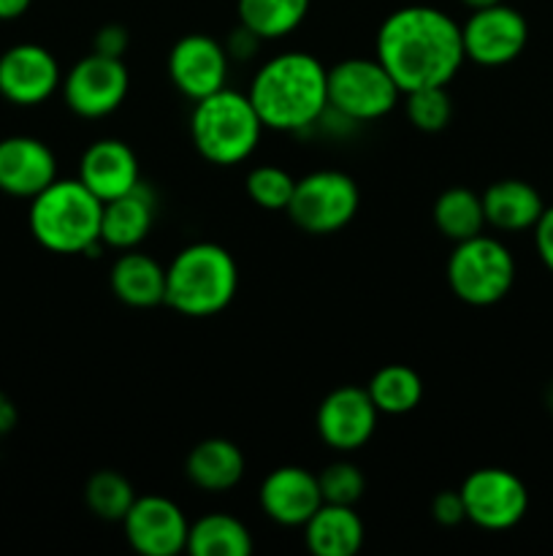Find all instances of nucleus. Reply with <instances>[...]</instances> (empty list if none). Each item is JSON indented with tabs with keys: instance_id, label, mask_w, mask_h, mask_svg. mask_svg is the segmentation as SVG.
I'll return each mask as SVG.
<instances>
[{
	"instance_id": "obj_1",
	"label": "nucleus",
	"mask_w": 553,
	"mask_h": 556,
	"mask_svg": "<svg viewBox=\"0 0 553 556\" xmlns=\"http://www.w3.org/2000/svg\"><path fill=\"white\" fill-rule=\"evenodd\" d=\"M374 58L401 92L448 87L466 60L461 25L434 5H404L380 25Z\"/></svg>"
},
{
	"instance_id": "obj_2",
	"label": "nucleus",
	"mask_w": 553,
	"mask_h": 556,
	"mask_svg": "<svg viewBox=\"0 0 553 556\" xmlns=\"http://www.w3.org/2000/svg\"><path fill=\"white\" fill-rule=\"evenodd\" d=\"M247 96L263 128L298 134L329 112V68L309 52H282L260 65Z\"/></svg>"
},
{
	"instance_id": "obj_3",
	"label": "nucleus",
	"mask_w": 553,
	"mask_h": 556,
	"mask_svg": "<svg viewBox=\"0 0 553 556\" xmlns=\"http://www.w3.org/2000/svg\"><path fill=\"white\" fill-rule=\"evenodd\" d=\"M103 201L76 179H54L30 199V233L41 248L60 255H98L101 242Z\"/></svg>"
},
{
	"instance_id": "obj_4",
	"label": "nucleus",
	"mask_w": 553,
	"mask_h": 556,
	"mask_svg": "<svg viewBox=\"0 0 553 556\" xmlns=\"http://www.w3.org/2000/svg\"><path fill=\"white\" fill-rule=\"evenodd\" d=\"M239 291V266L222 244L195 242L179 250L166 269V302L188 318L222 313Z\"/></svg>"
},
{
	"instance_id": "obj_5",
	"label": "nucleus",
	"mask_w": 553,
	"mask_h": 556,
	"mask_svg": "<svg viewBox=\"0 0 553 556\" xmlns=\"http://www.w3.org/2000/svg\"><path fill=\"white\" fill-rule=\"evenodd\" d=\"M263 123L249 96L236 90L211 92L195 101L190 114V136L204 161L215 166H236L258 150Z\"/></svg>"
},
{
	"instance_id": "obj_6",
	"label": "nucleus",
	"mask_w": 553,
	"mask_h": 556,
	"mask_svg": "<svg viewBox=\"0 0 553 556\" xmlns=\"http://www.w3.org/2000/svg\"><path fill=\"white\" fill-rule=\"evenodd\" d=\"M515 282V258L499 239L477 237L455 242L448 258V286L470 307L502 302Z\"/></svg>"
},
{
	"instance_id": "obj_7",
	"label": "nucleus",
	"mask_w": 553,
	"mask_h": 556,
	"mask_svg": "<svg viewBox=\"0 0 553 556\" xmlns=\"http://www.w3.org/2000/svg\"><path fill=\"white\" fill-rule=\"evenodd\" d=\"M399 85L377 58H350L329 68V109L350 123H374L396 109Z\"/></svg>"
},
{
	"instance_id": "obj_8",
	"label": "nucleus",
	"mask_w": 553,
	"mask_h": 556,
	"mask_svg": "<svg viewBox=\"0 0 553 556\" xmlns=\"http://www.w3.org/2000/svg\"><path fill=\"white\" fill-rule=\"evenodd\" d=\"M358 206H361V190L356 179L345 172L323 168L296 179V190L285 212L301 231L325 237L342 231L356 217Z\"/></svg>"
},
{
	"instance_id": "obj_9",
	"label": "nucleus",
	"mask_w": 553,
	"mask_h": 556,
	"mask_svg": "<svg viewBox=\"0 0 553 556\" xmlns=\"http://www.w3.org/2000/svg\"><path fill=\"white\" fill-rule=\"evenodd\" d=\"M466 519L488 532H504L520 525L529 510V492L515 472L502 467H483L461 483Z\"/></svg>"
},
{
	"instance_id": "obj_10",
	"label": "nucleus",
	"mask_w": 553,
	"mask_h": 556,
	"mask_svg": "<svg viewBox=\"0 0 553 556\" xmlns=\"http://www.w3.org/2000/svg\"><path fill=\"white\" fill-rule=\"evenodd\" d=\"M60 87H63V98L70 112L98 119L108 117L123 106L130 90V74L125 60L90 52L70 65Z\"/></svg>"
},
{
	"instance_id": "obj_11",
	"label": "nucleus",
	"mask_w": 553,
	"mask_h": 556,
	"mask_svg": "<svg viewBox=\"0 0 553 556\" xmlns=\"http://www.w3.org/2000/svg\"><path fill=\"white\" fill-rule=\"evenodd\" d=\"M461 41H464L466 60L486 68H499L513 63L524 52L529 41V25L520 11L504 5L502 0L472 11L470 20L461 25Z\"/></svg>"
},
{
	"instance_id": "obj_12",
	"label": "nucleus",
	"mask_w": 553,
	"mask_h": 556,
	"mask_svg": "<svg viewBox=\"0 0 553 556\" xmlns=\"http://www.w3.org/2000/svg\"><path fill=\"white\" fill-rule=\"evenodd\" d=\"M123 527L133 552L144 556H177L188 548V516L173 500L160 494L136 497Z\"/></svg>"
},
{
	"instance_id": "obj_13",
	"label": "nucleus",
	"mask_w": 553,
	"mask_h": 556,
	"mask_svg": "<svg viewBox=\"0 0 553 556\" xmlns=\"http://www.w3.org/2000/svg\"><path fill=\"white\" fill-rule=\"evenodd\" d=\"M63 85L57 58L38 43H16L0 54V96L14 106H38Z\"/></svg>"
},
{
	"instance_id": "obj_14",
	"label": "nucleus",
	"mask_w": 553,
	"mask_h": 556,
	"mask_svg": "<svg viewBox=\"0 0 553 556\" xmlns=\"http://www.w3.org/2000/svg\"><path fill=\"white\" fill-rule=\"evenodd\" d=\"M228 65L231 58L226 47L206 33L182 36L168 52V76L173 87L193 103L226 87Z\"/></svg>"
},
{
	"instance_id": "obj_15",
	"label": "nucleus",
	"mask_w": 553,
	"mask_h": 556,
	"mask_svg": "<svg viewBox=\"0 0 553 556\" xmlns=\"http://www.w3.org/2000/svg\"><path fill=\"white\" fill-rule=\"evenodd\" d=\"M380 410L366 389L342 386L334 389L318 407V434L329 448L339 454L363 448L377 429Z\"/></svg>"
},
{
	"instance_id": "obj_16",
	"label": "nucleus",
	"mask_w": 553,
	"mask_h": 556,
	"mask_svg": "<svg viewBox=\"0 0 553 556\" xmlns=\"http://www.w3.org/2000/svg\"><path fill=\"white\" fill-rule=\"evenodd\" d=\"M260 508L274 525L304 527L323 505L318 476L304 467H276L260 483Z\"/></svg>"
},
{
	"instance_id": "obj_17",
	"label": "nucleus",
	"mask_w": 553,
	"mask_h": 556,
	"mask_svg": "<svg viewBox=\"0 0 553 556\" xmlns=\"http://www.w3.org/2000/svg\"><path fill=\"white\" fill-rule=\"evenodd\" d=\"M57 179L54 152L36 136L0 139V190L14 199H33Z\"/></svg>"
},
{
	"instance_id": "obj_18",
	"label": "nucleus",
	"mask_w": 553,
	"mask_h": 556,
	"mask_svg": "<svg viewBox=\"0 0 553 556\" xmlns=\"http://www.w3.org/2000/svg\"><path fill=\"white\" fill-rule=\"evenodd\" d=\"M79 179L90 193H95L106 204L141 185L139 157L125 141L98 139L81 152Z\"/></svg>"
},
{
	"instance_id": "obj_19",
	"label": "nucleus",
	"mask_w": 553,
	"mask_h": 556,
	"mask_svg": "<svg viewBox=\"0 0 553 556\" xmlns=\"http://www.w3.org/2000/svg\"><path fill=\"white\" fill-rule=\"evenodd\" d=\"M155 223V195L144 182L130 193L103 204L101 242L114 250H136L152 231Z\"/></svg>"
},
{
	"instance_id": "obj_20",
	"label": "nucleus",
	"mask_w": 553,
	"mask_h": 556,
	"mask_svg": "<svg viewBox=\"0 0 553 556\" xmlns=\"http://www.w3.org/2000/svg\"><path fill=\"white\" fill-rule=\"evenodd\" d=\"M480 199L483 212H486V226L504 233L529 231L537 226L542 210H545L540 190L524 179H499V182L488 185Z\"/></svg>"
},
{
	"instance_id": "obj_21",
	"label": "nucleus",
	"mask_w": 553,
	"mask_h": 556,
	"mask_svg": "<svg viewBox=\"0 0 553 556\" xmlns=\"http://www.w3.org/2000/svg\"><path fill=\"white\" fill-rule=\"evenodd\" d=\"M244 454L226 438H206L190 448L184 459V476L195 489L209 494L231 492L244 478Z\"/></svg>"
},
{
	"instance_id": "obj_22",
	"label": "nucleus",
	"mask_w": 553,
	"mask_h": 556,
	"mask_svg": "<svg viewBox=\"0 0 553 556\" xmlns=\"http://www.w3.org/2000/svg\"><path fill=\"white\" fill-rule=\"evenodd\" d=\"M363 521L356 505L323 503L304 525V541L314 556H356L363 546Z\"/></svg>"
},
{
	"instance_id": "obj_23",
	"label": "nucleus",
	"mask_w": 553,
	"mask_h": 556,
	"mask_svg": "<svg viewBox=\"0 0 553 556\" xmlns=\"http://www.w3.org/2000/svg\"><path fill=\"white\" fill-rule=\"evenodd\" d=\"M114 296L136 309H150L166 302V269L152 255L123 250L108 271Z\"/></svg>"
},
{
	"instance_id": "obj_24",
	"label": "nucleus",
	"mask_w": 553,
	"mask_h": 556,
	"mask_svg": "<svg viewBox=\"0 0 553 556\" xmlns=\"http://www.w3.org/2000/svg\"><path fill=\"white\" fill-rule=\"evenodd\" d=\"M184 552L193 556H247L253 552V535L233 516L209 514L190 525Z\"/></svg>"
},
{
	"instance_id": "obj_25",
	"label": "nucleus",
	"mask_w": 553,
	"mask_h": 556,
	"mask_svg": "<svg viewBox=\"0 0 553 556\" xmlns=\"http://www.w3.org/2000/svg\"><path fill=\"white\" fill-rule=\"evenodd\" d=\"M312 0H236L239 25L253 30L260 41L285 38L307 20Z\"/></svg>"
},
{
	"instance_id": "obj_26",
	"label": "nucleus",
	"mask_w": 553,
	"mask_h": 556,
	"mask_svg": "<svg viewBox=\"0 0 553 556\" xmlns=\"http://www.w3.org/2000/svg\"><path fill=\"white\" fill-rule=\"evenodd\" d=\"M434 226L450 242H464L486 228L483 199L470 188H448L434 201Z\"/></svg>"
},
{
	"instance_id": "obj_27",
	"label": "nucleus",
	"mask_w": 553,
	"mask_h": 556,
	"mask_svg": "<svg viewBox=\"0 0 553 556\" xmlns=\"http://www.w3.org/2000/svg\"><path fill=\"white\" fill-rule=\"evenodd\" d=\"M374 407L385 416H404L412 413L423 400V380L421 375L404 364H388L377 369L366 386Z\"/></svg>"
},
{
	"instance_id": "obj_28",
	"label": "nucleus",
	"mask_w": 553,
	"mask_h": 556,
	"mask_svg": "<svg viewBox=\"0 0 553 556\" xmlns=\"http://www.w3.org/2000/svg\"><path fill=\"white\" fill-rule=\"evenodd\" d=\"M85 503L98 519L123 521L130 505L136 503V492L128 478L117 470H98L85 486Z\"/></svg>"
},
{
	"instance_id": "obj_29",
	"label": "nucleus",
	"mask_w": 553,
	"mask_h": 556,
	"mask_svg": "<svg viewBox=\"0 0 553 556\" xmlns=\"http://www.w3.org/2000/svg\"><path fill=\"white\" fill-rule=\"evenodd\" d=\"M404 96L407 119L412 123V128L423 130V134H439L453 119V98H450L448 87H421V90H410Z\"/></svg>"
},
{
	"instance_id": "obj_30",
	"label": "nucleus",
	"mask_w": 553,
	"mask_h": 556,
	"mask_svg": "<svg viewBox=\"0 0 553 556\" xmlns=\"http://www.w3.org/2000/svg\"><path fill=\"white\" fill-rule=\"evenodd\" d=\"M244 190H247L249 201L258 204L260 210L269 212H285L287 204L293 199V190H296V179L280 166H266L253 168L244 179Z\"/></svg>"
},
{
	"instance_id": "obj_31",
	"label": "nucleus",
	"mask_w": 553,
	"mask_h": 556,
	"mask_svg": "<svg viewBox=\"0 0 553 556\" xmlns=\"http://www.w3.org/2000/svg\"><path fill=\"white\" fill-rule=\"evenodd\" d=\"M320 497L323 503L331 505H356L366 492V478H363L361 467L352 462H331L325 470H320Z\"/></svg>"
},
{
	"instance_id": "obj_32",
	"label": "nucleus",
	"mask_w": 553,
	"mask_h": 556,
	"mask_svg": "<svg viewBox=\"0 0 553 556\" xmlns=\"http://www.w3.org/2000/svg\"><path fill=\"white\" fill-rule=\"evenodd\" d=\"M128 47H130L128 27L117 25V22H108V25L98 27L95 38H92V52L106 54V58L123 60L125 52H128Z\"/></svg>"
},
{
	"instance_id": "obj_33",
	"label": "nucleus",
	"mask_w": 553,
	"mask_h": 556,
	"mask_svg": "<svg viewBox=\"0 0 553 556\" xmlns=\"http://www.w3.org/2000/svg\"><path fill=\"white\" fill-rule=\"evenodd\" d=\"M432 516L442 527H455L461 521H466V508L459 489L455 492H439L432 503Z\"/></svg>"
},
{
	"instance_id": "obj_34",
	"label": "nucleus",
	"mask_w": 553,
	"mask_h": 556,
	"mask_svg": "<svg viewBox=\"0 0 553 556\" xmlns=\"http://www.w3.org/2000/svg\"><path fill=\"white\" fill-rule=\"evenodd\" d=\"M535 248L542 264L553 271V206H545L535 226Z\"/></svg>"
},
{
	"instance_id": "obj_35",
	"label": "nucleus",
	"mask_w": 553,
	"mask_h": 556,
	"mask_svg": "<svg viewBox=\"0 0 553 556\" xmlns=\"http://www.w3.org/2000/svg\"><path fill=\"white\" fill-rule=\"evenodd\" d=\"M222 47H226L228 58H231V60H249L255 52H258L260 38L255 36L253 30H247L244 25H239L236 33H231L228 43H222Z\"/></svg>"
},
{
	"instance_id": "obj_36",
	"label": "nucleus",
	"mask_w": 553,
	"mask_h": 556,
	"mask_svg": "<svg viewBox=\"0 0 553 556\" xmlns=\"http://www.w3.org/2000/svg\"><path fill=\"white\" fill-rule=\"evenodd\" d=\"M33 0H0V22L20 20L27 9H30Z\"/></svg>"
},
{
	"instance_id": "obj_37",
	"label": "nucleus",
	"mask_w": 553,
	"mask_h": 556,
	"mask_svg": "<svg viewBox=\"0 0 553 556\" xmlns=\"http://www.w3.org/2000/svg\"><path fill=\"white\" fill-rule=\"evenodd\" d=\"M16 424V410L3 394H0V432H9L11 427Z\"/></svg>"
},
{
	"instance_id": "obj_38",
	"label": "nucleus",
	"mask_w": 553,
	"mask_h": 556,
	"mask_svg": "<svg viewBox=\"0 0 553 556\" xmlns=\"http://www.w3.org/2000/svg\"><path fill=\"white\" fill-rule=\"evenodd\" d=\"M464 5H470L472 11L475 9H486V5H493V3H502V0H461Z\"/></svg>"
},
{
	"instance_id": "obj_39",
	"label": "nucleus",
	"mask_w": 553,
	"mask_h": 556,
	"mask_svg": "<svg viewBox=\"0 0 553 556\" xmlns=\"http://www.w3.org/2000/svg\"><path fill=\"white\" fill-rule=\"evenodd\" d=\"M548 402H551V410H553V389H551V394H548Z\"/></svg>"
}]
</instances>
